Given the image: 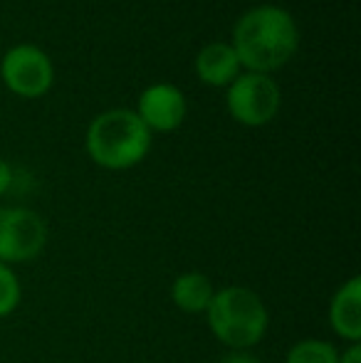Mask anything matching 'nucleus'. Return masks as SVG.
I'll return each mask as SVG.
<instances>
[{
	"instance_id": "nucleus-8",
	"label": "nucleus",
	"mask_w": 361,
	"mask_h": 363,
	"mask_svg": "<svg viewBox=\"0 0 361 363\" xmlns=\"http://www.w3.org/2000/svg\"><path fill=\"white\" fill-rule=\"evenodd\" d=\"M193 72L203 84L223 89V86H231L238 79L243 67L238 62V55L231 48V43H208L198 50Z\"/></svg>"
},
{
	"instance_id": "nucleus-11",
	"label": "nucleus",
	"mask_w": 361,
	"mask_h": 363,
	"mask_svg": "<svg viewBox=\"0 0 361 363\" xmlns=\"http://www.w3.org/2000/svg\"><path fill=\"white\" fill-rule=\"evenodd\" d=\"M284 363H339V351L329 341L304 339L289 349Z\"/></svg>"
},
{
	"instance_id": "nucleus-10",
	"label": "nucleus",
	"mask_w": 361,
	"mask_h": 363,
	"mask_svg": "<svg viewBox=\"0 0 361 363\" xmlns=\"http://www.w3.org/2000/svg\"><path fill=\"white\" fill-rule=\"evenodd\" d=\"M213 282L203 272H186L179 274L171 287V299L186 314H206L213 301Z\"/></svg>"
},
{
	"instance_id": "nucleus-15",
	"label": "nucleus",
	"mask_w": 361,
	"mask_h": 363,
	"mask_svg": "<svg viewBox=\"0 0 361 363\" xmlns=\"http://www.w3.org/2000/svg\"><path fill=\"white\" fill-rule=\"evenodd\" d=\"M221 363H262L257 356L252 354H245V351H235V354H231L228 359H223Z\"/></svg>"
},
{
	"instance_id": "nucleus-7",
	"label": "nucleus",
	"mask_w": 361,
	"mask_h": 363,
	"mask_svg": "<svg viewBox=\"0 0 361 363\" xmlns=\"http://www.w3.org/2000/svg\"><path fill=\"white\" fill-rule=\"evenodd\" d=\"M136 116L144 121V126L151 134H171L186 121V96L171 82H156L149 84L139 94L136 101Z\"/></svg>"
},
{
	"instance_id": "nucleus-6",
	"label": "nucleus",
	"mask_w": 361,
	"mask_h": 363,
	"mask_svg": "<svg viewBox=\"0 0 361 363\" xmlns=\"http://www.w3.org/2000/svg\"><path fill=\"white\" fill-rule=\"evenodd\" d=\"M48 245V223L30 208H0V262H30Z\"/></svg>"
},
{
	"instance_id": "nucleus-5",
	"label": "nucleus",
	"mask_w": 361,
	"mask_h": 363,
	"mask_svg": "<svg viewBox=\"0 0 361 363\" xmlns=\"http://www.w3.org/2000/svg\"><path fill=\"white\" fill-rule=\"evenodd\" d=\"M0 79L20 99H40L55 84V65L33 43L13 45L0 60Z\"/></svg>"
},
{
	"instance_id": "nucleus-14",
	"label": "nucleus",
	"mask_w": 361,
	"mask_h": 363,
	"mask_svg": "<svg viewBox=\"0 0 361 363\" xmlns=\"http://www.w3.org/2000/svg\"><path fill=\"white\" fill-rule=\"evenodd\" d=\"M339 363H361V346L352 344L344 354H339Z\"/></svg>"
},
{
	"instance_id": "nucleus-2",
	"label": "nucleus",
	"mask_w": 361,
	"mask_h": 363,
	"mask_svg": "<svg viewBox=\"0 0 361 363\" xmlns=\"http://www.w3.org/2000/svg\"><path fill=\"white\" fill-rule=\"evenodd\" d=\"M154 134L144 126L134 109H106L89 121L84 148L89 158L106 171H126L149 156Z\"/></svg>"
},
{
	"instance_id": "nucleus-9",
	"label": "nucleus",
	"mask_w": 361,
	"mask_h": 363,
	"mask_svg": "<svg viewBox=\"0 0 361 363\" xmlns=\"http://www.w3.org/2000/svg\"><path fill=\"white\" fill-rule=\"evenodd\" d=\"M329 324L334 334L342 336L349 344H359L361 339V277L354 274L352 279L337 289L329 304Z\"/></svg>"
},
{
	"instance_id": "nucleus-3",
	"label": "nucleus",
	"mask_w": 361,
	"mask_h": 363,
	"mask_svg": "<svg viewBox=\"0 0 361 363\" xmlns=\"http://www.w3.org/2000/svg\"><path fill=\"white\" fill-rule=\"evenodd\" d=\"M206 316L213 336L235 351L257 346L270 326V314L262 296L248 287H226L216 291Z\"/></svg>"
},
{
	"instance_id": "nucleus-13",
	"label": "nucleus",
	"mask_w": 361,
	"mask_h": 363,
	"mask_svg": "<svg viewBox=\"0 0 361 363\" xmlns=\"http://www.w3.org/2000/svg\"><path fill=\"white\" fill-rule=\"evenodd\" d=\"M13 181H15L13 166H10V163H5V161H0V196L13 188Z\"/></svg>"
},
{
	"instance_id": "nucleus-4",
	"label": "nucleus",
	"mask_w": 361,
	"mask_h": 363,
	"mask_svg": "<svg viewBox=\"0 0 361 363\" xmlns=\"http://www.w3.org/2000/svg\"><path fill=\"white\" fill-rule=\"evenodd\" d=\"M226 106L238 124L257 129L279 114L282 89L272 74L240 72L231 86H226Z\"/></svg>"
},
{
	"instance_id": "nucleus-12",
	"label": "nucleus",
	"mask_w": 361,
	"mask_h": 363,
	"mask_svg": "<svg viewBox=\"0 0 361 363\" xmlns=\"http://www.w3.org/2000/svg\"><path fill=\"white\" fill-rule=\"evenodd\" d=\"M20 296H23V289H20V282H18V277H15V272L8 264L0 262V319L18 309Z\"/></svg>"
},
{
	"instance_id": "nucleus-1",
	"label": "nucleus",
	"mask_w": 361,
	"mask_h": 363,
	"mask_svg": "<svg viewBox=\"0 0 361 363\" xmlns=\"http://www.w3.org/2000/svg\"><path fill=\"white\" fill-rule=\"evenodd\" d=\"M231 48L235 50L243 72L272 74L297 55V20L279 5H255L235 20Z\"/></svg>"
}]
</instances>
